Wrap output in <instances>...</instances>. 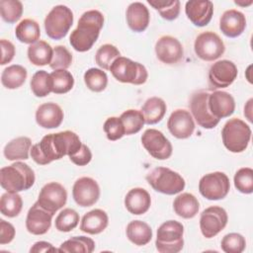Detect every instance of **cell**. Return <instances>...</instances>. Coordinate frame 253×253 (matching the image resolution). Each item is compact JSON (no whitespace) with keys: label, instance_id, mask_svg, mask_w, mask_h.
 <instances>
[{"label":"cell","instance_id":"6da1fadb","mask_svg":"<svg viewBox=\"0 0 253 253\" xmlns=\"http://www.w3.org/2000/svg\"><path fill=\"white\" fill-rule=\"evenodd\" d=\"M81 145L79 136L71 130L49 133L32 146L31 156L37 164L46 165L65 155H73L80 149Z\"/></svg>","mask_w":253,"mask_h":253},{"label":"cell","instance_id":"7a4b0ae2","mask_svg":"<svg viewBox=\"0 0 253 253\" xmlns=\"http://www.w3.org/2000/svg\"><path fill=\"white\" fill-rule=\"evenodd\" d=\"M104 25V16L98 10H89L82 14L77 28L72 31L69 42L71 46L80 52L89 50L98 40Z\"/></svg>","mask_w":253,"mask_h":253},{"label":"cell","instance_id":"3957f363","mask_svg":"<svg viewBox=\"0 0 253 253\" xmlns=\"http://www.w3.org/2000/svg\"><path fill=\"white\" fill-rule=\"evenodd\" d=\"M35 180L34 170L24 162L17 161L0 170V184L7 192L18 193L29 190Z\"/></svg>","mask_w":253,"mask_h":253},{"label":"cell","instance_id":"277c9868","mask_svg":"<svg viewBox=\"0 0 253 253\" xmlns=\"http://www.w3.org/2000/svg\"><path fill=\"white\" fill-rule=\"evenodd\" d=\"M223 145L233 153L243 152L251 138L250 126L240 119L233 118L225 123L221 130Z\"/></svg>","mask_w":253,"mask_h":253},{"label":"cell","instance_id":"5b68a950","mask_svg":"<svg viewBox=\"0 0 253 253\" xmlns=\"http://www.w3.org/2000/svg\"><path fill=\"white\" fill-rule=\"evenodd\" d=\"M184 226L177 220L163 222L157 229L155 246L160 253H178L184 246Z\"/></svg>","mask_w":253,"mask_h":253},{"label":"cell","instance_id":"8992f818","mask_svg":"<svg viewBox=\"0 0 253 253\" xmlns=\"http://www.w3.org/2000/svg\"><path fill=\"white\" fill-rule=\"evenodd\" d=\"M146 181L153 190L165 195L178 194L185 188L184 178L166 167L154 168L146 175Z\"/></svg>","mask_w":253,"mask_h":253},{"label":"cell","instance_id":"52a82bcc","mask_svg":"<svg viewBox=\"0 0 253 253\" xmlns=\"http://www.w3.org/2000/svg\"><path fill=\"white\" fill-rule=\"evenodd\" d=\"M109 70L113 76L122 83L141 85L146 82L148 77L144 65L124 56L116 58Z\"/></svg>","mask_w":253,"mask_h":253},{"label":"cell","instance_id":"ba28073f","mask_svg":"<svg viewBox=\"0 0 253 253\" xmlns=\"http://www.w3.org/2000/svg\"><path fill=\"white\" fill-rule=\"evenodd\" d=\"M73 24V13L65 5L54 6L44 19V30L52 40L64 38Z\"/></svg>","mask_w":253,"mask_h":253},{"label":"cell","instance_id":"9c48e42d","mask_svg":"<svg viewBox=\"0 0 253 253\" xmlns=\"http://www.w3.org/2000/svg\"><path fill=\"white\" fill-rule=\"evenodd\" d=\"M230 189L229 179L223 172H212L204 175L199 182L201 195L211 201L224 199Z\"/></svg>","mask_w":253,"mask_h":253},{"label":"cell","instance_id":"30bf717a","mask_svg":"<svg viewBox=\"0 0 253 253\" xmlns=\"http://www.w3.org/2000/svg\"><path fill=\"white\" fill-rule=\"evenodd\" d=\"M194 49L198 57L201 59L212 61L223 54L225 46L218 35L213 32L207 31L196 38Z\"/></svg>","mask_w":253,"mask_h":253},{"label":"cell","instance_id":"8fae6325","mask_svg":"<svg viewBox=\"0 0 253 253\" xmlns=\"http://www.w3.org/2000/svg\"><path fill=\"white\" fill-rule=\"evenodd\" d=\"M226 211L217 206H211L203 211L200 217V228L206 238L217 235L227 224Z\"/></svg>","mask_w":253,"mask_h":253},{"label":"cell","instance_id":"7c38bea8","mask_svg":"<svg viewBox=\"0 0 253 253\" xmlns=\"http://www.w3.org/2000/svg\"><path fill=\"white\" fill-rule=\"evenodd\" d=\"M141 143L145 150L155 159L165 160L172 155L171 142L160 130L155 128H148L142 133Z\"/></svg>","mask_w":253,"mask_h":253},{"label":"cell","instance_id":"4fadbf2b","mask_svg":"<svg viewBox=\"0 0 253 253\" xmlns=\"http://www.w3.org/2000/svg\"><path fill=\"white\" fill-rule=\"evenodd\" d=\"M209 95L206 91H199L193 94L190 101L191 115L197 124L207 129L213 128L220 120L214 118L209 109Z\"/></svg>","mask_w":253,"mask_h":253},{"label":"cell","instance_id":"5bb4252c","mask_svg":"<svg viewBox=\"0 0 253 253\" xmlns=\"http://www.w3.org/2000/svg\"><path fill=\"white\" fill-rule=\"evenodd\" d=\"M66 201L67 192L65 188L59 183L50 182L42 188L37 202L51 214H54L63 208Z\"/></svg>","mask_w":253,"mask_h":253},{"label":"cell","instance_id":"9a60e30c","mask_svg":"<svg viewBox=\"0 0 253 253\" xmlns=\"http://www.w3.org/2000/svg\"><path fill=\"white\" fill-rule=\"evenodd\" d=\"M72 196L78 206L83 208L91 207L100 198V187L93 178L81 177L73 185Z\"/></svg>","mask_w":253,"mask_h":253},{"label":"cell","instance_id":"2e32d148","mask_svg":"<svg viewBox=\"0 0 253 253\" xmlns=\"http://www.w3.org/2000/svg\"><path fill=\"white\" fill-rule=\"evenodd\" d=\"M238 74L236 65L227 59L214 62L209 70V81L213 88H225L231 85Z\"/></svg>","mask_w":253,"mask_h":253},{"label":"cell","instance_id":"e0dca14e","mask_svg":"<svg viewBox=\"0 0 253 253\" xmlns=\"http://www.w3.org/2000/svg\"><path fill=\"white\" fill-rule=\"evenodd\" d=\"M53 214L36 202L29 210L26 218V228L34 235H42L48 231Z\"/></svg>","mask_w":253,"mask_h":253},{"label":"cell","instance_id":"ac0fdd59","mask_svg":"<svg viewBox=\"0 0 253 253\" xmlns=\"http://www.w3.org/2000/svg\"><path fill=\"white\" fill-rule=\"evenodd\" d=\"M167 127L170 133L180 139L190 137L195 130V123L190 112L178 109L175 110L167 121Z\"/></svg>","mask_w":253,"mask_h":253},{"label":"cell","instance_id":"d6986e66","mask_svg":"<svg viewBox=\"0 0 253 253\" xmlns=\"http://www.w3.org/2000/svg\"><path fill=\"white\" fill-rule=\"evenodd\" d=\"M155 53L161 62L174 64L182 59L184 49L181 42L176 38L163 36L155 43Z\"/></svg>","mask_w":253,"mask_h":253},{"label":"cell","instance_id":"ffe728a7","mask_svg":"<svg viewBox=\"0 0 253 253\" xmlns=\"http://www.w3.org/2000/svg\"><path fill=\"white\" fill-rule=\"evenodd\" d=\"M185 13L197 27L207 26L213 14V4L210 0H190L186 2Z\"/></svg>","mask_w":253,"mask_h":253},{"label":"cell","instance_id":"44dd1931","mask_svg":"<svg viewBox=\"0 0 253 253\" xmlns=\"http://www.w3.org/2000/svg\"><path fill=\"white\" fill-rule=\"evenodd\" d=\"M209 109L211 115L220 120L234 113L235 101L233 97L224 91H213L209 95Z\"/></svg>","mask_w":253,"mask_h":253},{"label":"cell","instance_id":"7402d4cb","mask_svg":"<svg viewBox=\"0 0 253 253\" xmlns=\"http://www.w3.org/2000/svg\"><path fill=\"white\" fill-rule=\"evenodd\" d=\"M246 28V19L242 12L235 9L225 11L219 21V29L228 38L239 37Z\"/></svg>","mask_w":253,"mask_h":253},{"label":"cell","instance_id":"603a6c76","mask_svg":"<svg viewBox=\"0 0 253 253\" xmlns=\"http://www.w3.org/2000/svg\"><path fill=\"white\" fill-rule=\"evenodd\" d=\"M63 111L55 103L42 104L36 112V122L43 128H56L63 121Z\"/></svg>","mask_w":253,"mask_h":253},{"label":"cell","instance_id":"cb8c5ba5","mask_svg":"<svg viewBox=\"0 0 253 253\" xmlns=\"http://www.w3.org/2000/svg\"><path fill=\"white\" fill-rule=\"evenodd\" d=\"M126 23L129 29L135 33H141L146 30L149 24V11L141 2H133L126 9Z\"/></svg>","mask_w":253,"mask_h":253},{"label":"cell","instance_id":"d4e9b609","mask_svg":"<svg viewBox=\"0 0 253 253\" xmlns=\"http://www.w3.org/2000/svg\"><path fill=\"white\" fill-rule=\"evenodd\" d=\"M151 205V198L148 192L142 188H133L127 192L125 198L126 210L135 215L145 213Z\"/></svg>","mask_w":253,"mask_h":253},{"label":"cell","instance_id":"484cf974","mask_svg":"<svg viewBox=\"0 0 253 253\" xmlns=\"http://www.w3.org/2000/svg\"><path fill=\"white\" fill-rule=\"evenodd\" d=\"M109 217L105 211L95 209L85 213L81 219L80 230L88 234H99L106 229Z\"/></svg>","mask_w":253,"mask_h":253},{"label":"cell","instance_id":"4316f807","mask_svg":"<svg viewBox=\"0 0 253 253\" xmlns=\"http://www.w3.org/2000/svg\"><path fill=\"white\" fill-rule=\"evenodd\" d=\"M200 204L198 199L190 193H182L173 202V209L177 215L183 218H192L199 211Z\"/></svg>","mask_w":253,"mask_h":253},{"label":"cell","instance_id":"83f0119b","mask_svg":"<svg viewBox=\"0 0 253 253\" xmlns=\"http://www.w3.org/2000/svg\"><path fill=\"white\" fill-rule=\"evenodd\" d=\"M32 141L27 136H20L9 141L4 147V156L10 161L26 160L31 152Z\"/></svg>","mask_w":253,"mask_h":253},{"label":"cell","instance_id":"f1b7e54d","mask_svg":"<svg viewBox=\"0 0 253 253\" xmlns=\"http://www.w3.org/2000/svg\"><path fill=\"white\" fill-rule=\"evenodd\" d=\"M167 110L166 103L158 97H151L145 101L141 108L144 122L147 125H155L159 123L165 116Z\"/></svg>","mask_w":253,"mask_h":253},{"label":"cell","instance_id":"f546056e","mask_svg":"<svg viewBox=\"0 0 253 253\" xmlns=\"http://www.w3.org/2000/svg\"><path fill=\"white\" fill-rule=\"evenodd\" d=\"M126 233L128 240L137 246L146 245L152 238L151 227L141 220L130 221L126 226Z\"/></svg>","mask_w":253,"mask_h":253},{"label":"cell","instance_id":"4dcf8cb0","mask_svg":"<svg viewBox=\"0 0 253 253\" xmlns=\"http://www.w3.org/2000/svg\"><path fill=\"white\" fill-rule=\"evenodd\" d=\"M53 49L49 43L44 41H38L28 47V58L37 66H43L51 62Z\"/></svg>","mask_w":253,"mask_h":253},{"label":"cell","instance_id":"1f68e13d","mask_svg":"<svg viewBox=\"0 0 253 253\" xmlns=\"http://www.w3.org/2000/svg\"><path fill=\"white\" fill-rule=\"evenodd\" d=\"M16 38L24 43H35L39 41L41 36V29L39 24L33 19L22 20L15 29Z\"/></svg>","mask_w":253,"mask_h":253},{"label":"cell","instance_id":"d6a6232c","mask_svg":"<svg viewBox=\"0 0 253 253\" xmlns=\"http://www.w3.org/2000/svg\"><path fill=\"white\" fill-rule=\"evenodd\" d=\"M27 75V70L24 66L13 64L3 70L1 74V82L7 89H17L25 83Z\"/></svg>","mask_w":253,"mask_h":253},{"label":"cell","instance_id":"836d02e7","mask_svg":"<svg viewBox=\"0 0 253 253\" xmlns=\"http://www.w3.org/2000/svg\"><path fill=\"white\" fill-rule=\"evenodd\" d=\"M95 249V242L93 239L86 236H73L59 247L60 252H75V253H91Z\"/></svg>","mask_w":253,"mask_h":253},{"label":"cell","instance_id":"e575fe53","mask_svg":"<svg viewBox=\"0 0 253 253\" xmlns=\"http://www.w3.org/2000/svg\"><path fill=\"white\" fill-rule=\"evenodd\" d=\"M23 208L22 197L18 193L7 192L1 196L0 211L1 213L8 217L19 215Z\"/></svg>","mask_w":253,"mask_h":253},{"label":"cell","instance_id":"d590c367","mask_svg":"<svg viewBox=\"0 0 253 253\" xmlns=\"http://www.w3.org/2000/svg\"><path fill=\"white\" fill-rule=\"evenodd\" d=\"M120 119L125 126V132L126 135L137 133L145 124L141 111L129 109L125 111Z\"/></svg>","mask_w":253,"mask_h":253},{"label":"cell","instance_id":"8d00e7d4","mask_svg":"<svg viewBox=\"0 0 253 253\" xmlns=\"http://www.w3.org/2000/svg\"><path fill=\"white\" fill-rule=\"evenodd\" d=\"M31 89L35 96L45 97L52 92V82L50 74L44 70L37 71L31 79Z\"/></svg>","mask_w":253,"mask_h":253},{"label":"cell","instance_id":"74e56055","mask_svg":"<svg viewBox=\"0 0 253 253\" xmlns=\"http://www.w3.org/2000/svg\"><path fill=\"white\" fill-rule=\"evenodd\" d=\"M50 78L52 82V92L55 94L67 93L74 85V78L66 69L52 71L50 73Z\"/></svg>","mask_w":253,"mask_h":253},{"label":"cell","instance_id":"f35d334b","mask_svg":"<svg viewBox=\"0 0 253 253\" xmlns=\"http://www.w3.org/2000/svg\"><path fill=\"white\" fill-rule=\"evenodd\" d=\"M147 2L167 21L177 19L180 14V1L178 0H148Z\"/></svg>","mask_w":253,"mask_h":253},{"label":"cell","instance_id":"ab89813d","mask_svg":"<svg viewBox=\"0 0 253 253\" xmlns=\"http://www.w3.org/2000/svg\"><path fill=\"white\" fill-rule=\"evenodd\" d=\"M84 82L91 91L101 92L107 87L108 76L102 69L89 68L84 73Z\"/></svg>","mask_w":253,"mask_h":253},{"label":"cell","instance_id":"60d3db41","mask_svg":"<svg viewBox=\"0 0 253 253\" xmlns=\"http://www.w3.org/2000/svg\"><path fill=\"white\" fill-rule=\"evenodd\" d=\"M0 13L2 19L8 24L16 23L23 14V4L18 0H1Z\"/></svg>","mask_w":253,"mask_h":253},{"label":"cell","instance_id":"b9f144b4","mask_svg":"<svg viewBox=\"0 0 253 253\" xmlns=\"http://www.w3.org/2000/svg\"><path fill=\"white\" fill-rule=\"evenodd\" d=\"M120 55L121 53L115 45L111 43H105L98 48L95 55V60L101 68L108 70L110 69L114 60Z\"/></svg>","mask_w":253,"mask_h":253},{"label":"cell","instance_id":"7bdbcfd3","mask_svg":"<svg viewBox=\"0 0 253 253\" xmlns=\"http://www.w3.org/2000/svg\"><path fill=\"white\" fill-rule=\"evenodd\" d=\"M79 222V214L73 209H64L55 218V228L61 232L74 229Z\"/></svg>","mask_w":253,"mask_h":253},{"label":"cell","instance_id":"ee69618b","mask_svg":"<svg viewBox=\"0 0 253 253\" xmlns=\"http://www.w3.org/2000/svg\"><path fill=\"white\" fill-rule=\"evenodd\" d=\"M234 186L243 194L253 192V170L249 167L240 168L234 175Z\"/></svg>","mask_w":253,"mask_h":253},{"label":"cell","instance_id":"f6af8a7d","mask_svg":"<svg viewBox=\"0 0 253 253\" xmlns=\"http://www.w3.org/2000/svg\"><path fill=\"white\" fill-rule=\"evenodd\" d=\"M220 246L225 253H241L245 249L246 241L241 234L232 232L223 236Z\"/></svg>","mask_w":253,"mask_h":253},{"label":"cell","instance_id":"bcb514c9","mask_svg":"<svg viewBox=\"0 0 253 253\" xmlns=\"http://www.w3.org/2000/svg\"><path fill=\"white\" fill-rule=\"evenodd\" d=\"M72 54L63 45H57L53 49V55L49 66L53 70L66 69L71 65Z\"/></svg>","mask_w":253,"mask_h":253},{"label":"cell","instance_id":"7dc6e473","mask_svg":"<svg viewBox=\"0 0 253 253\" xmlns=\"http://www.w3.org/2000/svg\"><path fill=\"white\" fill-rule=\"evenodd\" d=\"M103 128H104V131L106 132L107 138L112 141L118 140L126 134L123 122L118 117L108 118L104 123Z\"/></svg>","mask_w":253,"mask_h":253},{"label":"cell","instance_id":"c3c4849f","mask_svg":"<svg viewBox=\"0 0 253 253\" xmlns=\"http://www.w3.org/2000/svg\"><path fill=\"white\" fill-rule=\"evenodd\" d=\"M69 159L74 164H76L78 166H84V165H87L91 161L92 153H91L90 148L87 145L82 143L80 149L73 155L69 156Z\"/></svg>","mask_w":253,"mask_h":253},{"label":"cell","instance_id":"681fc988","mask_svg":"<svg viewBox=\"0 0 253 253\" xmlns=\"http://www.w3.org/2000/svg\"><path fill=\"white\" fill-rule=\"evenodd\" d=\"M15 237V227L8 221L0 219V244L10 243Z\"/></svg>","mask_w":253,"mask_h":253},{"label":"cell","instance_id":"f907efd6","mask_svg":"<svg viewBox=\"0 0 253 253\" xmlns=\"http://www.w3.org/2000/svg\"><path fill=\"white\" fill-rule=\"evenodd\" d=\"M1 43V50H2V57H1V65H5L9 63L15 55V46L14 44L7 40L2 39L0 41Z\"/></svg>","mask_w":253,"mask_h":253},{"label":"cell","instance_id":"816d5d0a","mask_svg":"<svg viewBox=\"0 0 253 253\" xmlns=\"http://www.w3.org/2000/svg\"><path fill=\"white\" fill-rule=\"evenodd\" d=\"M59 251V249H56L52 246L51 243L46 242V241H38L36 242L32 248L30 249V252L33 253H41V252H55Z\"/></svg>","mask_w":253,"mask_h":253},{"label":"cell","instance_id":"f5cc1de1","mask_svg":"<svg viewBox=\"0 0 253 253\" xmlns=\"http://www.w3.org/2000/svg\"><path fill=\"white\" fill-rule=\"evenodd\" d=\"M234 3H235V4H237V5H241V6H248V5L252 4V1H249L248 3H240V2H238V1H235Z\"/></svg>","mask_w":253,"mask_h":253}]
</instances>
